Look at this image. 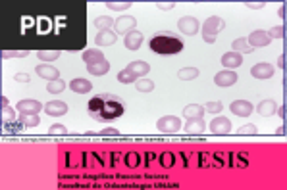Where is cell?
<instances>
[{"label": "cell", "instance_id": "cell-1", "mask_svg": "<svg viewBox=\"0 0 287 190\" xmlns=\"http://www.w3.org/2000/svg\"><path fill=\"white\" fill-rule=\"evenodd\" d=\"M87 110H89V115L93 119L102 121V123L118 119L126 114L124 102L116 94H110V92H100V94L93 96L87 104Z\"/></svg>", "mask_w": 287, "mask_h": 190}, {"label": "cell", "instance_id": "cell-2", "mask_svg": "<svg viewBox=\"0 0 287 190\" xmlns=\"http://www.w3.org/2000/svg\"><path fill=\"white\" fill-rule=\"evenodd\" d=\"M148 46L154 54L170 56V54H180L183 50V40L172 31H158V33L152 35Z\"/></svg>", "mask_w": 287, "mask_h": 190}, {"label": "cell", "instance_id": "cell-3", "mask_svg": "<svg viewBox=\"0 0 287 190\" xmlns=\"http://www.w3.org/2000/svg\"><path fill=\"white\" fill-rule=\"evenodd\" d=\"M226 27V21L218 16H210L204 23H202V40L208 44L216 42V35L220 33Z\"/></svg>", "mask_w": 287, "mask_h": 190}, {"label": "cell", "instance_id": "cell-4", "mask_svg": "<svg viewBox=\"0 0 287 190\" xmlns=\"http://www.w3.org/2000/svg\"><path fill=\"white\" fill-rule=\"evenodd\" d=\"M156 129L160 133H178L183 129V125H181L180 117H176V115H164L156 121Z\"/></svg>", "mask_w": 287, "mask_h": 190}, {"label": "cell", "instance_id": "cell-5", "mask_svg": "<svg viewBox=\"0 0 287 190\" xmlns=\"http://www.w3.org/2000/svg\"><path fill=\"white\" fill-rule=\"evenodd\" d=\"M137 19L133 16H122L114 21V33L118 35H129L131 31H135Z\"/></svg>", "mask_w": 287, "mask_h": 190}, {"label": "cell", "instance_id": "cell-6", "mask_svg": "<svg viewBox=\"0 0 287 190\" xmlns=\"http://www.w3.org/2000/svg\"><path fill=\"white\" fill-rule=\"evenodd\" d=\"M178 27H180V31L183 35H187V37H193V35L198 33V29H200V23H198L197 17L183 16L180 21H178Z\"/></svg>", "mask_w": 287, "mask_h": 190}, {"label": "cell", "instance_id": "cell-7", "mask_svg": "<svg viewBox=\"0 0 287 190\" xmlns=\"http://www.w3.org/2000/svg\"><path fill=\"white\" fill-rule=\"evenodd\" d=\"M16 110L19 112V115H37L41 110H45V106L39 100H19Z\"/></svg>", "mask_w": 287, "mask_h": 190}, {"label": "cell", "instance_id": "cell-8", "mask_svg": "<svg viewBox=\"0 0 287 190\" xmlns=\"http://www.w3.org/2000/svg\"><path fill=\"white\" fill-rule=\"evenodd\" d=\"M247 42L251 44L252 48H264V46H268L270 42H272V38H270L268 31H262V29H256V31H252L249 35V38H247Z\"/></svg>", "mask_w": 287, "mask_h": 190}, {"label": "cell", "instance_id": "cell-9", "mask_svg": "<svg viewBox=\"0 0 287 190\" xmlns=\"http://www.w3.org/2000/svg\"><path fill=\"white\" fill-rule=\"evenodd\" d=\"M208 129H210L214 135H228V133L232 131V121L228 119V117H224V115H216L214 119L210 121Z\"/></svg>", "mask_w": 287, "mask_h": 190}, {"label": "cell", "instance_id": "cell-10", "mask_svg": "<svg viewBox=\"0 0 287 190\" xmlns=\"http://www.w3.org/2000/svg\"><path fill=\"white\" fill-rule=\"evenodd\" d=\"M274 73H276V68L268 62H260V64L252 66L251 69V75L254 79H270Z\"/></svg>", "mask_w": 287, "mask_h": 190}, {"label": "cell", "instance_id": "cell-11", "mask_svg": "<svg viewBox=\"0 0 287 190\" xmlns=\"http://www.w3.org/2000/svg\"><path fill=\"white\" fill-rule=\"evenodd\" d=\"M45 114L50 117H60L68 114V104L62 100H52V102L45 104Z\"/></svg>", "mask_w": 287, "mask_h": 190}, {"label": "cell", "instance_id": "cell-12", "mask_svg": "<svg viewBox=\"0 0 287 190\" xmlns=\"http://www.w3.org/2000/svg\"><path fill=\"white\" fill-rule=\"evenodd\" d=\"M214 83L218 86H232L237 83V73L232 71V69H224L220 73L214 75Z\"/></svg>", "mask_w": 287, "mask_h": 190}, {"label": "cell", "instance_id": "cell-13", "mask_svg": "<svg viewBox=\"0 0 287 190\" xmlns=\"http://www.w3.org/2000/svg\"><path fill=\"white\" fill-rule=\"evenodd\" d=\"M35 71L41 79H47L48 83L60 79V71H58L56 68H52V66H48V64H39V66L35 68Z\"/></svg>", "mask_w": 287, "mask_h": 190}, {"label": "cell", "instance_id": "cell-14", "mask_svg": "<svg viewBox=\"0 0 287 190\" xmlns=\"http://www.w3.org/2000/svg\"><path fill=\"white\" fill-rule=\"evenodd\" d=\"M230 110H232V114L239 115V117H247L252 114V104L249 100H235V102H232Z\"/></svg>", "mask_w": 287, "mask_h": 190}, {"label": "cell", "instance_id": "cell-15", "mask_svg": "<svg viewBox=\"0 0 287 190\" xmlns=\"http://www.w3.org/2000/svg\"><path fill=\"white\" fill-rule=\"evenodd\" d=\"M241 64H243V56L237 54V52H226V54L222 56V66L232 69V71H235V68H239Z\"/></svg>", "mask_w": 287, "mask_h": 190}, {"label": "cell", "instance_id": "cell-16", "mask_svg": "<svg viewBox=\"0 0 287 190\" xmlns=\"http://www.w3.org/2000/svg\"><path fill=\"white\" fill-rule=\"evenodd\" d=\"M124 44H126L127 50L135 52L141 48V44H143V35L139 33V31H131L129 35L124 37Z\"/></svg>", "mask_w": 287, "mask_h": 190}, {"label": "cell", "instance_id": "cell-17", "mask_svg": "<svg viewBox=\"0 0 287 190\" xmlns=\"http://www.w3.org/2000/svg\"><path fill=\"white\" fill-rule=\"evenodd\" d=\"M95 40H96L98 46H112L118 40V37H116V33L112 29H106V31H98V35L95 37Z\"/></svg>", "mask_w": 287, "mask_h": 190}, {"label": "cell", "instance_id": "cell-18", "mask_svg": "<svg viewBox=\"0 0 287 190\" xmlns=\"http://www.w3.org/2000/svg\"><path fill=\"white\" fill-rule=\"evenodd\" d=\"M70 88H72L73 92H77V94H87L93 90V83L87 81V79H81V77H77V79H73L70 81Z\"/></svg>", "mask_w": 287, "mask_h": 190}, {"label": "cell", "instance_id": "cell-19", "mask_svg": "<svg viewBox=\"0 0 287 190\" xmlns=\"http://www.w3.org/2000/svg\"><path fill=\"white\" fill-rule=\"evenodd\" d=\"M127 69H129L137 79H141V77H144V75L150 71V66H148L146 62H143V60H135V62H131V64L127 66Z\"/></svg>", "mask_w": 287, "mask_h": 190}, {"label": "cell", "instance_id": "cell-20", "mask_svg": "<svg viewBox=\"0 0 287 190\" xmlns=\"http://www.w3.org/2000/svg\"><path fill=\"white\" fill-rule=\"evenodd\" d=\"M204 114H206V112H204V106H200V104L185 106V110H183V115H185L187 119H202Z\"/></svg>", "mask_w": 287, "mask_h": 190}, {"label": "cell", "instance_id": "cell-21", "mask_svg": "<svg viewBox=\"0 0 287 190\" xmlns=\"http://www.w3.org/2000/svg\"><path fill=\"white\" fill-rule=\"evenodd\" d=\"M102 60H104V52L96 50V48H89V50L83 52V62L87 64V68L98 64V62H102Z\"/></svg>", "mask_w": 287, "mask_h": 190}, {"label": "cell", "instance_id": "cell-22", "mask_svg": "<svg viewBox=\"0 0 287 190\" xmlns=\"http://www.w3.org/2000/svg\"><path fill=\"white\" fill-rule=\"evenodd\" d=\"M276 110H278V106H276L274 100H262V102L256 106V114L262 115V117H270V115H274Z\"/></svg>", "mask_w": 287, "mask_h": 190}, {"label": "cell", "instance_id": "cell-23", "mask_svg": "<svg viewBox=\"0 0 287 190\" xmlns=\"http://www.w3.org/2000/svg\"><path fill=\"white\" fill-rule=\"evenodd\" d=\"M183 129L187 133H200V131L206 129V123H204V119H187V123L183 125Z\"/></svg>", "mask_w": 287, "mask_h": 190}, {"label": "cell", "instance_id": "cell-24", "mask_svg": "<svg viewBox=\"0 0 287 190\" xmlns=\"http://www.w3.org/2000/svg\"><path fill=\"white\" fill-rule=\"evenodd\" d=\"M232 48H234V52H237V54H251L252 52V46L247 42V38H237V40H234L232 42Z\"/></svg>", "mask_w": 287, "mask_h": 190}, {"label": "cell", "instance_id": "cell-25", "mask_svg": "<svg viewBox=\"0 0 287 190\" xmlns=\"http://www.w3.org/2000/svg\"><path fill=\"white\" fill-rule=\"evenodd\" d=\"M87 69H89L91 75L100 77V75H106L108 71H110V64H108L106 60H102V62H98V64H95V66H89Z\"/></svg>", "mask_w": 287, "mask_h": 190}, {"label": "cell", "instance_id": "cell-26", "mask_svg": "<svg viewBox=\"0 0 287 190\" xmlns=\"http://www.w3.org/2000/svg\"><path fill=\"white\" fill-rule=\"evenodd\" d=\"M93 25H95L98 31H106V29H110V27L114 25V19L108 16H98V17H95Z\"/></svg>", "mask_w": 287, "mask_h": 190}, {"label": "cell", "instance_id": "cell-27", "mask_svg": "<svg viewBox=\"0 0 287 190\" xmlns=\"http://www.w3.org/2000/svg\"><path fill=\"white\" fill-rule=\"evenodd\" d=\"M197 77H198L197 68H181L178 71V79L180 81H191V79H197Z\"/></svg>", "mask_w": 287, "mask_h": 190}, {"label": "cell", "instance_id": "cell-28", "mask_svg": "<svg viewBox=\"0 0 287 190\" xmlns=\"http://www.w3.org/2000/svg\"><path fill=\"white\" fill-rule=\"evenodd\" d=\"M18 121H19V125H21V127L33 129V127H39V123H41V117H39V115H19Z\"/></svg>", "mask_w": 287, "mask_h": 190}, {"label": "cell", "instance_id": "cell-29", "mask_svg": "<svg viewBox=\"0 0 287 190\" xmlns=\"http://www.w3.org/2000/svg\"><path fill=\"white\" fill-rule=\"evenodd\" d=\"M135 86H137L139 92H150V90H154V83H152L150 79H146V77L137 79V81H135Z\"/></svg>", "mask_w": 287, "mask_h": 190}, {"label": "cell", "instance_id": "cell-30", "mask_svg": "<svg viewBox=\"0 0 287 190\" xmlns=\"http://www.w3.org/2000/svg\"><path fill=\"white\" fill-rule=\"evenodd\" d=\"M118 81H120L122 85H129V83H135V81H137V77H135V75H133V73L126 68V69H122V71L118 73Z\"/></svg>", "mask_w": 287, "mask_h": 190}, {"label": "cell", "instance_id": "cell-31", "mask_svg": "<svg viewBox=\"0 0 287 190\" xmlns=\"http://www.w3.org/2000/svg\"><path fill=\"white\" fill-rule=\"evenodd\" d=\"M66 88V81H62V79H58V81H50V83H47V90L50 92V94H60L62 90Z\"/></svg>", "mask_w": 287, "mask_h": 190}, {"label": "cell", "instance_id": "cell-32", "mask_svg": "<svg viewBox=\"0 0 287 190\" xmlns=\"http://www.w3.org/2000/svg\"><path fill=\"white\" fill-rule=\"evenodd\" d=\"M2 114H4V125H6V127H12V125L16 123V112H14L10 106L2 108Z\"/></svg>", "mask_w": 287, "mask_h": 190}, {"label": "cell", "instance_id": "cell-33", "mask_svg": "<svg viewBox=\"0 0 287 190\" xmlns=\"http://www.w3.org/2000/svg\"><path fill=\"white\" fill-rule=\"evenodd\" d=\"M37 56H39V60H41V62H54V60H58V58H60V52L43 50V52H37Z\"/></svg>", "mask_w": 287, "mask_h": 190}, {"label": "cell", "instance_id": "cell-34", "mask_svg": "<svg viewBox=\"0 0 287 190\" xmlns=\"http://www.w3.org/2000/svg\"><path fill=\"white\" fill-rule=\"evenodd\" d=\"M104 6H108V8L114 10V12H122V10H126V8L131 6V2H129V0H126V2H112V0H106Z\"/></svg>", "mask_w": 287, "mask_h": 190}, {"label": "cell", "instance_id": "cell-35", "mask_svg": "<svg viewBox=\"0 0 287 190\" xmlns=\"http://www.w3.org/2000/svg\"><path fill=\"white\" fill-rule=\"evenodd\" d=\"M270 38H286V25H278V27H272L268 31Z\"/></svg>", "mask_w": 287, "mask_h": 190}, {"label": "cell", "instance_id": "cell-36", "mask_svg": "<svg viewBox=\"0 0 287 190\" xmlns=\"http://www.w3.org/2000/svg\"><path fill=\"white\" fill-rule=\"evenodd\" d=\"M222 110H224V106H222V102H208L206 106H204V112L206 114H222Z\"/></svg>", "mask_w": 287, "mask_h": 190}, {"label": "cell", "instance_id": "cell-37", "mask_svg": "<svg viewBox=\"0 0 287 190\" xmlns=\"http://www.w3.org/2000/svg\"><path fill=\"white\" fill-rule=\"evenodd\" d=\"M239 135H256V125L254 123H249V125H243L239 131Z\"/></svg>", "mask_w": 287, "mask_h": 190}, {"label": "cell", "instance_id": "cell-38", "mask_svg": "<svg viewBox=\"0 0 287 190\" xmlns=\"http://www.w3.org/2000/svg\"><path fill=\"white\" fill-rule=\"evenodd\" d=\"M27 56H29V52H2L4 60H8V58H27Z\"/></svg>", "mask_w": 287, "mask_h": 190}, {"label": "cell", "instance_id": "cell-39", "mask_svg": "<svg viewBox=\"0 0 287 190\" xmlns=\"http://www.w3.org/2000/svg\"><path fill=\"white\" fill-rule=\"evenodd\" d=\"M48 131H50V135H66L68 133V129L64 125H60V123H54Z\"/></svg>", "mask_w": 287, "mask_h": 190}, {"label": "cell", "instance_id": "cell-40", "mask_svg": "<svg viewBox=\"0 0 287 190\" xmlns=\"http://www.w3.org/2000/svg\"><path fill=\"white\" fill-rule=\"evenodd\" d=\"M14 81H16V83H29L31 77H29L27 73H16V75H14Z\"/></svg>", "mask_w": 287, "mask_h": 190}, {"label": "cell", "instance_id": "cell-41", "mask_svg": "<svg viewBox=\"0 0 287 190\" xmlns=\"http://www.w3.org/2000/svg\"><path fill=\"white\" fill-rule=\"evenodd\" d=\"M174 6H176V2H156V8H158V10H164V12L172 10Z\"/></svg>", "mask_w": 287, "mask_h": 190}, {"label": "cell", "instance_id": "cell-42", "mask_svg": "<svg viewBox=\"0 0 287 190\" xmlns=\"http://www.w3.org/2000/svg\"><path fill=\"white\" fill-rule=\"evenodd\" d=\"M245 6L251 8V10H260V8L266 6V2H245Z\"/></svg>", "mask_w": 287, "mask_h": 190}, {"label": "cell", "instance_id": "cell-43", "mask_svg": "<svg viewBox=\"0 0 287 190\" xmlns=\"http://www.w3.org/2000/svg\"><path fill=\"white\" fill-rule=\"evenodd\" d=\"M286 66H287V60H286V52H284V54H282V56L278 58V68H280V69H286Z\"/></svg>", "mask_w": 287, "mask_h": 190}, {"label": "cell", "instance_id": "cell-44", "mask_svg": "<svg viewBox=\"0 0 287 190\" xmlns=\"http://www.w3.org/2000/svg\"><path fill=\"white\" fill-rule=\"evenodd\" d=\"M276 114H278L282 119H286V104H284L282 108H278V110H276Z\"/></svg>", "mask_w": 287, "mask_h": 190}, {"label": "cell", "instance_id": "cell-45", "mask_svg": "<svg viewBox=\"0 0 287 190\" xmlns=\"http://www.w3.org/2000/svg\"><path fill=\"white\" fill-rule=\"evenodd\" d=\"M286 4H282V6H280V10H278V16L282 17V19H284V21H286Z\"/></svg>", "mask_w": 287, "mask_h": 190}, {"label": "cell", "instance_id": "cell-46", "mask_svg": "<svg viewBox=\"0 0 287 190\" xmlns=\"http://www.w3.org/2000/svg\"><path fill=\"white\" fill-rule=\"evenodd\" d=\"M100 135H118V129H104L100 131Z\"/></svg>", "mask_w": 287, "mask_h": 190}, {"label": "cell", "instance_id": "cell-47", "mask_svg": "<svg viewBox=\"0 0 287 190\" xmlns=\"http://www.w3.org/2000/svg\"><path fill=\"white\" fill-rule=\"evenodd\" d=\"M0 102H2V108H6L8 106V98L6 96H0Z\"/></svg>", "mask_w": 287, "mask_h": 190}, {"label": "cell", "instance_id": "cell-48", "mask_svg": "<svg viewBox=\"0 0 287 190\" xmlns=\"http://www.w3.org/2000/svg\"><path fill=\"white\" fill-rule=\"evenodd\" d=\"M278 135H286V125H284V127H280V129H278Z\"/></svg>", "mask_w": 287, "mask_h": 190}]
</instances>
